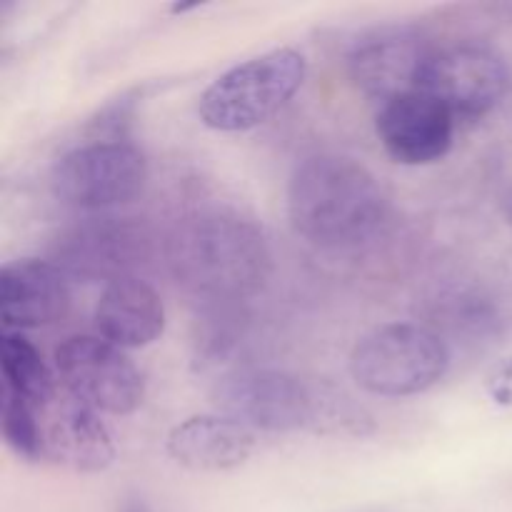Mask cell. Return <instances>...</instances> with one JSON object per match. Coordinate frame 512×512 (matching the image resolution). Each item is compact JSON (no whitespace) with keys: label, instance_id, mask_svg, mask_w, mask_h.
<instances>
[{"label":"cell","instance_id":"obj_1","mask_svg":"<svg viewBox=\"0 0 512 512\" xmlns=\"http://www.w3.org/2000/svg\"><path fill=\"white\" fill-rule=\"evenodd\" d=\"M170 268L193 298L233 303L253 295L268 278V243L263 230L238 210H200L180 220L170 238Z\"/></svg>","mask_w":512,"mask_h":512},{"label":"cell","instance_id":"obj_2","mask_svg":"<svg viewBox=\"0 0 512 512\" xmlns=\"http://www.w3.org/2000/svg\"><path fill=\"white\" fill-rule=\"evenodd\" d=\"M388 203L375 175L345 155H313L288 183L290 225L318 248H353L383 225Z\"/></svg>","mask_w":512,"mask_h":512},{"label":"cell","instance_id":"obj_3","mask_svg":"<svg viewBox=\"0 0 512 512\" xmlns=\"http://www.w3.org/2000/svg\"><path fill=\"white\" fill-rule=\"evenodd\" d=\"M308 63L295 48H278L225 70L200 95L198 113L208 128L243 133L273 118L300 90Z\"/></svg>","mask_w":512,"mask_h":512},{"label":"cell","instance_id":"obj_4","mask_svg":"<svg viewBox=\"0 0 512 512\" xmlns=\"http://www.w3.org/2000/svg\"><path fill=\"white\" fill-rule=\"evenodd\" d=\"M450 350L435 330L418 323L375 328L350 353V375L363 390L383 398L420 395L443 380Z\"/></svg>","mask_w":512,"mask_h":512},{"label":"cell","instance_id":"obj_5","mask_svg":"<svg viewBox=\"0 0 512 512\" xmlns=\"http://www.w3.org/2000/svg\"><path fill=\"white\" fill-rule=\"evenodd\" d=\"M53 193L78 210H105L125 205L143 193L148 163L135 145L98 140L70 150L53 168Z\"/></svg>","mask_w":512,"mask_h":512},{"label":"cell","instance_id":"obj_6","mask_svg":"<svg viewBox=\"0 0 512 512\" xmlns=\"http://www.w3.org/2000/svg\"><path fill=\"white\" fill-rule=\"evenodd\" d=\"M55 370L65 393L93 410L130 415L143 405L145 380L123 348L103 338L75 335L55 350Z\"/></svg>","mask_w":512,"mask_h":512},{"label":"cell","instance_id":"obj_7","mask_svg":"<svg viewBox=\"0 0 512 512\" xmlns=\"http://www.w3.org/2000/svg\"><path fill=\"white\" fill-rule=\"evenodd\" d=\"M218 405L228 418L250 430L288 433L318 420L313 390L283 370H245L233 375L220 385Z\"/></svg>","mask_w":512,"mask_h":512},{"label":"cell","instance_id":"obj_8","mask_svg":"<svg viewBox=\"0 0 512 512\" xmlns=\"http://www.w3.org/2000/svg\"><path fill=\"white\" fill-rule=\"evenodd\" d=\"M505 60L483 45H455L430 60L420 90L435 95L455 120H480L508 93Z\"/></svg>","mask_w":512,"mask_h":512},{"label":"cell","instance_id":"obj_9","mask_svg":"<svg viewBox=\"0 0 512 512\" xmlns=\"http://www.w3.org/2000/svg\"><path fill=\"white\" fill-rule=\"evenodd\" d=\"M148 235L130 218H88L55 240V265L80 280L130 278L148 255Z\"/></svg>","mask_w":512,"mask_h":512},{"label":"cell","instance_id":"obj_10","mask_svg":"<svg viewBox=\"0 0 512 512\" xmlns=\"http://www.w3.org/2000/svg\"><path fill=\"white\" fill-rule=\"evenodd\" d=\"M438 50L418 30H385L360 40L350 53V75L368 98L380 105L420 90Z\"/></svg>","mask_w":512,"mask_h":512},{"label":"cell","instance_id":"obj_11","mask_svg":"<svg viewBox=\"0 0 512 512\" xmlns=\"http://www.w3.org/2000/svg\"><path fill=\"white\" fill-rule=\"evenodd\" d=\"M375 130L395 163L428 165L448 155L455 118L435 95L415 90L380 105Z\"/></svg>","mask_w":512,"mask_h":512},{"label":"cell","instance_id":"obj_12","mask_svg":"<svg viewBox=\"0 0 512 512\" xmlns=\"http://www.w3.org/2000/svg\"><path fill=\"white\" fill-rule=\"evenodd\" d=\"M43 458L73 473H100L115 460V445L98 410L70 393H58L40 410Z\"/></svg>","mask_w":512,"mask_h":512},{"label":"cell","instance_id":"obj_13","mask_svg":"<svg viewBox=\"0 0 512 512\" xmlns=\"http://www.w3.org/2000/svg\"><path fill=\"white\" fill-rule=\"evenodd\" d=\"M70 288L55 263L23 258L3 265L0 273V310L5 333L53 325L68 313Z\"/></svg>","mask_w":512,"mask_h":512},{"label":"cell","instance_id":"obj_14","mask_svg":"<svg viewBox=\"0 0 512 512\" xmlns=\"http://www.w3.org/2000/svg\"><path fill=\"white\" fill-rule=\"evenodd\" d=\"M255 435L228 415H195L168 435V455L193 473L235 470L253 455Z\"/></svg>","mask_w":512,"mask_h":512},{"label":"cell","instance_id":"obj_15","mask_svg":"<svg viewBox=\"0 0 512 512\" xmlns=\"http://www.w3.org/2000/svg\"><path fill=\"white\" fill-rule=\"evenodd\" d=\"M95 328L118 348H145L165 330V305L145 280L120 278L108 283L98 308Z\"/></svg>","mask_w":512,"mask_h":512},{"label":"cell","instance_id":"obj_16","mask_svg":"<svg viewBox=\"0 0 512 512\" xmlns=\"http://www.w3.org/2000/svg\"><path fill=\"white\" fill-rule=\"evenodd\" d=\"M0 368H3V390L18 395L20 400L33 405L38 413L58 395L55 378L48 365H45L43 355L23 333L3 335Z\"/></svg>","mask_w":512,"mask_h":512},{"label":"cell","instance_id":"obj_17","mask_svg":"<svg viewBox=\"0 0 512 512\" xmlns=\"http://www.w3.org/2000/svg\"><path fill=\"white\" fill-rule=\"evenodd\" d=\"M3 435L10 448L25 460L43 458V428L33 405L3 390Z\"/></svg>","mask_w":512,"mask_h":512},{"label":"cell","instance_id":"obj_18","mask_svg":"<svg viewBox=\"0 0 512 512\" xmlns=\"http://www.w3.org/2000/svg\"><path fill=\"white\" fill-rule=\"evenodd\" d=\"M488 393L500 408H512V358L505 360L488 380Z\"/></svg>","mask_w":512,"mask_h":512},{"label":"cell","instance_id":"obj_19","mask_svg":"<svg viewBox=\"0 0 512 512\" xmlns=\"http://www.w3.org/2000/svg\"><path fill=\"white\" fill-rule=\"evenodd\" d=\"M120 512H153V508L140 498H125L123 505H120Z\"/></svg>","mask_w":512,"mask_h":512},{"label":"cell","instance_id":"obj_20","mask_svg":"<svg viewBox=\"0 0 512 512\" xmlns=\"http://www.w3.org/2000/svg\"><path fill=\"white\" fill-rule=\"evenodd\" d=\"M503 213H505V218H508V223L512 225V188L505 193V198H503Z\"/></svg>","mask_w":512,"mask_h":512},{"label":"cell","instance_id":"obj_21","mask_svg":"<svg viewBox=\"0 0 512 512\" xmlns=\"http://www.w3.org/2000/svg\"><path fill=\"white\" fill-rule=\"evenodd\" d=\"M368 512H398V510H368Z\"/></svg>","mask_w":512,"mask_h":512}]
</instances>
